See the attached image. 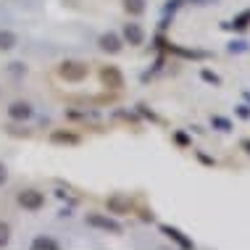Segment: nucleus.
Segmentation results:
<instances>
[{"mask_svg":"<svg viewBox=\"0 0 250 250\" xmlns=\"http://www.w3.org/2000/svg\"><path fill=\"white\" fill-rule=\"evenodd\" d=\"M87 74H90V66L82 63V61H63V63L58 66V77L66 79V82H71V84L84 82Z\"/></svg>","mask_w":250,"mask_h":250,"instance_id":"nucleus-1","label":"nucleus"},{"mask_svg":"<svg viewBox=\"0 0 250 250\" xmlns=\"http://www.w3.org/2000/svg\"><path fill=\"white\" fill-rule=\"evenodd\" d=\"M84 221H87L90 227L100 229V232H105V234H116V237H119V234H124V227H121L116 219L105 216V213H87Z\"/></svg>","mask_w":250,"mask_h":250,"instance_id":"nucleus-2","label":"nucleus"},{"mask_svg":"<svg viewBox=\"0 0 250 250\" xmlns=\"http://www.w3.org/2000/svg\"><path fill=\"white\" fill-rule=\"evenodd\" d=\"M100 84L105 87V90H111V92H119V90H124V74H121L119 66H100Z\"/></svg>","mask_w":250,"mask_h":250,"instance_id":"nucleus-3","label":"nucleus"},{"mask_svg":"<svg viewBox=\"0 0 250 250\" xmlns=\"http://www.w3.org/2000/svg\"><path fill=\"white\" fill-rule=\"evenodd\" d=\"M105 208H108V213H113V216H126V213L134 211V200L124 192H113L105 198Z\"/></svg>","mask_w":250,"mask_h":250,"instance_id":"nucleus-4","label":"nucleus"},{"mask_svg":"<svg viewBox=\"0 0 250 250\" xmlns=\"http://www.w3.org/2000/svg\"><path fill=\"white\" fill-rule=\"evenodd\" d=\"M19 206L26 208V211H40L45 206V195L40 190H21L19 192Z\"/></svg>","mask_w":250,"mask_h":250,"instance_id":"nucleus-5","label":"nucleus"},{"mask_svg":"<svg viewBox=\"0 0 250 250\" xmlns=\"http://www.w3.org/2000/svg\"><path fill=\"white\" fill-rule=\"evenodd\" d=\"M158 229H161V234H164V237L174 240V242H177L179 248H185V250H192V248H195V242H192L190 237H187V234L182 232V229L171 227V224H158Z\"/></svg>","mask_w":250,"mask_h":250,"instance_id":"nucleus-6","label":"nucleus"},{"mask_svg":"<svg viewBox=\"0 0 250 250\" xmlns=\"http://www.w3.org/2000/svg\"><path fill=\"white\" fill-rule=\"evenodd\" d=\"M50 143L53 145L77 147V145H82V134H77V132H71V129H53L50 132Z\"/></svg>","mask_w":250,"mask_h":250,"instance_id":"nucleus-7","label":"nucleus"},{"mask_svg":"<svg viewBox=\"0 0 250 250\" xmlns=\"http://www.w3.org/2000/svg\"><path fill=\"white\" fill-rule=\"evenodd\" d=\"M155 42H158V48H164L166 53H174V56H182V58H206V53H200V50H187V48H179V45H174V42H168L166 37H155Z\"/></svg>","mask_w":250,"mask_h":250,"instance_id":"nucleus-8","label":"nucleus"},{"mask_svg":"<svg viewBox=\"0 0 250 250\" xmlns=\"http://www.w3.org/2000/svg\"><path fill=\"white\" fill-rule=\"evenodd\" d=\"M98 45H100V50H105V53H121V37L119 35H113V32H105V35H100L98 40Z\"/></svg>","mask_w":250,"mask_h":250,"instance_id":"nucleus-9","label":"nucleus"},{"mask_svg":"<svg viewBox=\"0 0 250 250\" xmlns=\"http://www.w3.org/2000/svg\"><path fill=\"white\" fill-rule=\"evenodd\" d=\"M8 116H11L13 121H26V119H32V105L24 103V100H16V103L8 105Z\"/></svg>","mask_w":250,"mask_h":250,"instance_id":"nucleus-10","label":"nucleus"},{"mask_svg":"<svg viewBox=\"0 0 250 250\" xmlns=\"http://www.w3.org/2000/svg\"><path fill=\"white\" fill-rule=\"evenodd\" d=\"M124 40L129 45H143L145 42V32L140 24H124Z\"/></svg>","mask_w":250,"mask_h":250,"instance_id":"nucleus-11","label":"nucleus"},{"mask_svg":"<svg viewBox=\"0 0 250 250\" xmlns=\"http://www.w3.org/2000/svg\"><path fill=\"white\" fill-rule=\"evenodd\" d=\"M32 248H35V250H58L61 242L53 240V237H48V234H40V237L32 240Z\"/></svg>","mask_w":250,"mask_h":250,"instance_id":"nucleus-12","label":"nucleus"},{"mask_svg":"<svg viewBox=\"0 0 250 250\" xmlns=\"http://www.w3.org/2000/svg\"><path fill=\"white\" fill-rule=\"evenodd\" d=\"M250 26V11H242L240 16H234L232 24H227V29H234V32H245Z\"/></svg>","mask_w":250,"mask_h":250,"instance_id":"nucleus-13","label":"nucleus"},{"mask_svg":"<svg viewBox=\"0 0 250 250\" xmlns=\"http://www.w3.org/2000/svg\"><path fill=\"white\" fill-rule=\"evenodd\" d=\"M16 48V35L8 29H0V50H11Z\"/></svg>","mask_w":250,"mask_h":250,"instance_id":"nucleus-14","label":"nucleus"},{"mask_svg":"<svg viewBox=\"0 0 250 250\" xmlns=\"http://www.w3.org/2000/svg\"><path fill=\"white\" fill-rule=\"evenodd\" d=\"M124 11L132 16H140V13H145V0H124Z\"/></svg>","mask_w":250,"mask_h":250,"instance_id":"nucleus-15","label":"nucleus"},{"mask_svg":"<svg viewBox=\"0 0 250 250\" xmlns=\"http://www.w3.org/2000/svg\"><path fill=\"white\" fill-rule=\"evenodd\" d=\"M211 126H213V129H219V132H232L234 129L232 121L224 119V116H211Z\"/></svg>","mask_w":250,"mask_h":250,"instance_id":"nucleus-16","label":"nucleus"},{"mask_svg":"<svg viewBox=\"0 0 250 250\" xmlns=\"http://www.w3.org/2000/svg\"><path fill=\"white\" fill-rule=\"evenodd\" d=\"M200 79H203V82H208V84H213V87L221 84V77L216 71H211V69H200Z\"/></svg>","mask_w":250,"mask_h":250,"instance_id":"nucleus-17","label":"nucleus"},{"mask_svg":"<svg viewBox=\"0 0 250 250\" xmlns=\"http://www.w3.org/2000/svg\"><path fill=\"white\" fill-rule=\"evenodd\" d=\"M8 240H11V227L5 221H0V248L8 245Z\"/></svg>","mask_w":250,"mask_h":250,"instance_id":"nucleus-18","label":"nucleus"},{"mask_svg":"<svg viewBox=\"0 0 250 250\" xmlns=\"http://www.w3.org/2000/svg\"><path fill=\"white\" fill-rule=\"evenodd\" d=\"M174 143L179 147H190V137H187V132H174Z\"/></svg>","mask_w":250,"mask_h":250,"instance_id":"nucleus-19","label":"nucleus"},{"mask_svg":"<svg viewBox=\"0 0 250 250\" xmlns=\"http://www.w3.org/2000/svg\"><path fill=\"white\" fill-rule=\"evenodd\" d=\"M137 113H140V116H145V119H150V121H158V116H155V113H153L145 103H140V105H137Z\"/></svg>","mask_w":250,"mask_h":250,"instance_id":"nucleus-20","label":"nucleus"},{"mask_svg":"<svg viewBox=\"0 0 250 250\" xmlns=\"http://www.w3.org/2000/svg\"><path fill=\"white\" fill-rule=\"evenodd\" d=\"M234 113H237V119L248 121V119H250V105H248V103H242V105H237V108H234Z\"/></svg>","mask_w":250,"mask_h":250,"instance_id":"nucleus-21","label":"nucleus"},{"mask_svg":"<svg viewBox=\"0 0 250 250\" xmlns=\"http://www.w3.org/2000/svg\"><path fill=\"white\" fill-rule=\"evenodd\" d=\"M245 50H248V42H242V40L229 42V53H245Z\"/></svg>","mask_w":250,"mask_h":250,"instance_id":"nucleus-22","label":"nucleus"},{"mask_svg":"<svg viewBox=\"0 0 250 250\" xmlns=\"http://www.w3.org/2000/svg\"><path fill=\"white\" fill-rule=\"evenodd\" d=\"M113 116L121 119V121H132V124H137V116H134V113H129V111H116Z\"/></svg>","mask_w":250,"mask_h":250,"instance_id":"nucleus-23","label":"nucleus"},{"mask_svg":"<svg viewBox=\"0 0 250 250\" xmlns=\"http://www.w3.org/2000/svg\"><path fill=\"white\" fill-rule=\"evenodd\" d=\"M195 155H198V161H200V164H206V166H216V161L211 158V155H206L203 150H195Z\"/></svg>","mask_w":250,"mask_h":250,"instance_id":"nucleus-24","label":"nucleus"},{"mask_svg":"<svg viewBox=\"0 0 250 250\" xmlns=\"http://www.w3.org/2000/svg\"><path fill=\"white\" fill-rule=\"evenodd\" d=\"M8 134H13V137H29V129H19V126H8Z\"/></svg>","mask_w":250,"mask_h":250,"instance_id":"nucleus-25","label":"nucleus"},{"mask_svg":"<svg viewBox=\"0 0 250 250\" xmlns=\"http://www.w3.org/2000/svg\"><path fill=\"white\" fill-rule=\"evenodd\" d=\"M140 219H143V221H155V213L147 211V208H143V211H140Z\"/></svg>","mask_w":250,"mask_h":250,"instance_id":"nucleus-26","label":"nucleus"},{"mask_svg":"<svg viewBox=\"0 0 250 250\" xmlns=\"http://www.w3.org/2000/svg\"><path fill=\"white\" fill-rule=\"evenodd\" d=\"M5 179H8V168H5L3 164H0V187L5 185Z\"/></svg>","mask_w":250,"mask_h":250,"instance_id":"nucleus-27","label":"nucleus"},{"mask_svg":"<svg viewBox=\"0 0 250 250\" xmlns=\"http://www.w3.org/2000/svg\"><path fill=\"white\" fill-rule=\"evenodd\" d=\"M179 3H182V0H168V3H166V11H177Z\"/></svg>","mask_w":250,"mask_h":250,"instance_id":"nucleus-28","label":"nucleus"},{"mask_svg":"<svg viewBox=\"0 0 250 250\" xmlns=\"http://www.w3.org/2000/svg\"><path fill=\"white\" fill-rule=\"evenodd\" d=\"M240 147L245 150L248 155H250V137H245V140H240Z\"/></svg>","mask_w":250,"mask_h":250,"instance_id":"nucleus-29","label":"nucleus"},{"mask_svg":"<svg viewBox=\"0 0 250 250\" xmlns=\"http://www.w3.org/2000/svg\"><path fill=\"white\" fill-rule=\"evenodd\" d=\"M195 5H211V3H216V0H192Z\"/></svg>","mask_w":250,"mask_h":250,"instance_id":"nucleus-30","label":"nucleus"}]
</instances>
